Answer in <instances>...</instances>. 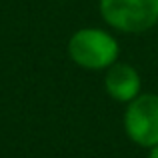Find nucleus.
<instances>
[{
    "mask_svg": "<svg viewBox=\"0 0 158 158\" xmlns=\"http://www.w3.org/2000/svg\"><path fill=\"white\" fill-rule=\"evenodd\" d=\"M104 90L112 100L128 104L130 100H134L142 92V78H140L138 70L132 64L116 60L112 66L106 68Z\"/></svg>",
    "mask_w": 158,
    "mask_h": 158,
    "instance_id": "4",
    "label": "nucleus"
},
{
    "mask_svg": "<svg viewBox=\"0 0 158 158\" xmlns=\"http://www.w3.org/2000/svg\"><path fill=\"white\" fill-rule=\"evenodd\" d=\"M68 56L84 70H106L120 56V46L114 34L102 28H80L68 40Z\"/></svg>",
    "mask_w": 158,
    "mask_h": 158,
    "instance_id": "1",
    "label": "nucleus"
},
{
    "mask_svg": "<svg viewBox=\"0 0 158 158\" xmlns=\"http://www.w3.org/2000/svg\"><path fill=\"white\" fill-rule=\"evenodd\" d=\"M102 20L116 32L142 34L158 24V0H100Z\"/></svg>",
    "mask_w": 158,
    "mask_h": 158,
    "instance_id": "2",
    "label": "nucleus"
},
{
    "mask_svg": "<svg viewBox=\"0 0 158 158\" xmlns=\"http://www.w3.org/2000/svg\"><path fill=\"white\" fill-rule=\"evenodd\" d=\"M126 136L140 148H152L158 144V94L140 92L126 104L122 116Z\"/></svg>",
    "mask_w": 158,
    "mask_h": 158,
    "instance_id": "3",
    "label": "nucleus"
},
{
    "mask_svg": "<svg viewBox=\"0 0 158 158\" xmlns=\"http://www.w3.org/2000/svg\"><path fill=\"white\" fill-rule=\"evenodd\" d=\"M146 158H158V144L152 148H148V156Z\"/></svg>",
    "mask_w": 158,
    "mask_h": 158,
    "instance_id": "5",
    "label": "nucleus"
}]
</instances>
